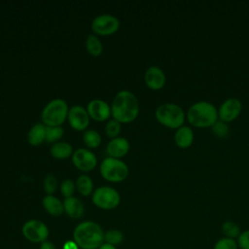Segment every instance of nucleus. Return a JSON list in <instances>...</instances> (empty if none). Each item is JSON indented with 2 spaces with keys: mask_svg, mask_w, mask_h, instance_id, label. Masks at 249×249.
<instances>
[{
  "mask_svg": "<svg viewBox=\"0 0 249 249\" xmlns=\"http://www.w3.org/2000/svg\"><path fill=\"white\" fill-rule=\"evenodd\" d=\"M138 114L139 103L134 93L124 89L115 95L111 105V116L114 120L121 124H127L133 122Z\"/></svg>",
  "mask_w": 249,
  "mask_h": 249,
  "instance_id": "1",
  "label": "nucleus"
},
{
  "mask_svg": "<svg viewBox=\"0 0 249 249\" xmlns=\"http://www.w3.org/2000/svg\"><path fill=\"white\" fill-rule=\"evenodd\" d=\"M73 240L80 249H98L104 243V231L93 221H83L73 231Z\"/></svg>",
  "mask_w": 249,
  "mask_h": 249,
  "instance_id": "2",
  "label": "nucleus"
},
{
  "mask_svg": "<svg viewBox=\"0 0 249 249\" xmlns=\"http://www.w3.org/2000/svg\"><path fill=\"white\" fill-rule=\"evenodd\" d=\"M187 120L196 127H211L219 120L218 109L209 101H196L188 109Z\"/></svg>",
  "mask_w": 249,
  "mask_h": 249,
  "instance_id": "3",
  "label": "nucleus"
},
{
  "mask_svg": "<svg viewBox=\"0 0 249 249\" xmlns=\"http://www.w3.org/2000/svg\"><path fill=\"white\" fill-rule=\"evenodd\" d=\"M157 121L168 128H179L184 125L186 115L181 106L175 103H163L155 112Z\"/></svg>",
  "mask_w": 249,
  "mask_h": 249,
  "instance_id": "4",
  "label": "nucleus"
},
{
  "mask_svg": "<svg viewBox=\"0 0 249 249\" xmlns=\"http://www.w3.org/2000/svg\"><path fill=\"white\" fill-rule=\"evenodd\" d=\"M68 105L64 99L54 98L43 109L41 119L46 126H61L68 116Z\"/></svg>",
  "mask_w": 249,
  "mask_h": 249,
  "instance_id": "5",
  "label": "nucleus"
},
{
  "mask_svg": "<svg viewBox=\"0 0 249 249\" xmlns=\"http://www.w3.org/2000/svg\"><path fill=\"white\" fill-rule=\"evenodd\" d=\"M100 175L103 179L112 183H119L128 176V166L121 159L107 157L99 165Z\"/></svg>",
  "mask_w": 249,
  "mask_h": 249,
  "instance_id": "6",
  "label": "nucleus"
},
{
  "mask_svg": "<svg viewBox=\"0 0 249 249\" xmlns=\"http://www.w3.org/2000/svg\"><path fill=\"white\" fill-rule=\"evenodd\" d=\"M92 203L104 210H111L116 208L121 201L119 192L109 186H100L95 189L91 195Z\"/></svg>",
  "mask_w": 249,
  "mask_h": 249,
  "instance_id": "7",
  "label": "nucleus"
},
{
  "mask_svg": "<svg viewBox=\"0 0 249 249\" xmlns=\"http://www.w3.org/2000/svg\"><path fill=\"white\" fill-rule=\"evenodd\" d=\"M22 235L25 239L33 243H42L48 240L50 231L47 225L37 219L27 220L21 228Z\"/></svg>",
  "mask_w": 249,
  "mask_h": 249,
  "instance_id": "8",
  "label": "nucleus"
},
{
  "mask_svg": "<svg viewBox=\"0 0 249 249\" xmlns=\"http://www.w3.org/2000/svg\"><path fill=\"white\" fill-rule=\"evenodd\" d=\"M120 27L119 19L112 15H99L91 21V30L94 35L108 36L116 33Z\"/></svg>",
  "mask_w": 249,
  "mask_h": 249,
  "instance_id": "9",
  "label": "nucleus"
},
{
  "mask_svg": "<svg viewBox=\"0 0 249 249\" xmlns=\"http://www.w3.org/2000/svg\"><path fill=\"white\" fill-rule=\"evenodd\" d=\"M74 166L84 172L93 170L97 165V158L93 152L87 148H79L71 157Z\"/></svg>",
  "mask_w": 249,
  "mask_h": 249,
  "instance_id": "10",
  "label": "nucleus"
},
{
  "mask_svg": "<svg viewBox=\"0 0 249 249\" xmlns=\"http://www.w3.org/2000/svg\"><path fill=\"white\" fill-rule=\"evenodd\" d=\"M242 110V103L236 97H229L225 99L218 109L219 120L229 123L235 120Z\"/></svg>",
  "mask_w": 249,
  "mask_h": 249,
  "instance_id": "11",
  "label": "nucleus"
},
{
  "mask_svg": "<svg viewBox=\"0 0 249 249\" xmlns=\"http://www.w3.org/2000/svg\"><path fill=\"white\" fill-rule=\"evenodd\" d=\"M67 120L70 126L77 131L85 130L89 124V116L88 111L81 105H74L69 108Z\"/></svg>",
  "mask_w": 249,
  "mask_h": 249,
  "instance_id": "12",
  "label": "nucleus"
},
{
  "mask_svg": "<svg viewBox=\"0 0 249 249\" xmlns=\"http://www.w3.org/2000/svg\"><path fill=\"white\" fill-rule=\"evenodd\" d=\"M86 109L89 118L97 122H104L111 116V107L102 99H92Z\"/></svg>",
  "mask_w": 249,
  "mask_h": 249,
  "instance_id": "13",
  "label": "nucleus"
},
{
  "mask_svg": "<svg viewBox=\"0 0 249 249\" xmlns=\"http://www.w3.org/2000/svg\"><path fill=\"white\" fill-rule=\"evenodd\" d=\"M144 81L149 89L153 90H158L163 88L166 78L161 68L158 66H150L145 71Z\"/></svg>",
  "mask_w": 249,
  "mask_h": 249,
  "instance_id": "14",
  "label": "nucleus"
},
{
  "mask_svg": "<svg viewBox=\"0 0 249 249\" xmlns=\"http://www.w3.org/2000/svg\"><path fill=\"white\" fill-rule=\"evenodd\" d=\"M129 151V142L124 137H116L111 139L106 147V152L109 157L121 159L124 157Z\"/></svg>",
  "mask_w": 249,
  "mask_h": 249,
  "instance_id": "15",
  "label": "nucleus"
},
{
  "mask_svg": "<svg viewBox=\"0 0 249 249\" xmlns=\"http://www.w3.org/2000/svg\"><path fill=\"white\" fill-rule=\"evenodd\" d=\"M63 207L66 215L72 219H80L85 213V206L83 202L75 196L64 198Z\"/></svg>",
  "mask_w": 249,
  "mask_h": 249,
  "instance_id": "16",
  "label": "nucleus"
},
{
  "mask_svg": "<svg viewBox=\"0 0 249 249\" xmlns=\"http://www.w3.org/2000/svg\"><path fill=\"white\" fill-rule=\"evenodd\" d=\"M195 139L193 129L188 125H182L176 129L174 134V141L179 148H189Z\"/></svg>",
  "mask_w": 249,
  "mask_h": 249,
  "instance_id": "17",
  "label": "nucleus"
},
{
  "mask_svg": "<svg viewBox=\"0 0 249 249\" xmlns=\"http://www.w3.org/2000/svg\"><path fill=\"white\" fill-rule=\"evenodd\" d=\"M44 209L52 216H60L64 213L63 201L53 195H46L42 199Z\"/></svg>",
  "mask_w": 249,
  "mask_h": 249,
  "instance_id": "18",
  "label": "nucleus"
},
{
  "mask_svg": "<svg viewBox=\"0 0 249 249\" xmlns=\"http://www.w3.org/2000/svg\"><path fill=\"white\" fill-rule=\"evenodd\" d=\"M46 125L42 123L35 124L27 132V142L31 146H39L46 140Z\"/></svg>",
  "mask_w": 249,
  "mask_h": 249,
  "instance_id": "19",
  "label": "nucleus"
},
{
  "mask_svg": "<svg viewBox=\"0 0 249 249\" xmlns=\"http://www.w3.org/2000/svg\"><path fill=\"white\" fill-rule=\"evenodd\" d=\"M73 153H74V150L72 145L63 141H58L53 144V146L50 149L51 156L56 160L68 159L72 157Z\"/></svg>",
  "mask_w": 249,
  "mask_h": 249,
  "instance_id": "20",
  "label": "nucleus"
},
{
  "mask_svg": "<svg viewBox=\"0 0 249 249\" xmlns=\"http://www.w3.org/2000/svg\"><path fill=\"white\" fill-rule=\"evenodd\" d=\"M75 185H76L77 191L83 196H89V195H92L93 182L89 175L82 174L78 176V178L76 179Z\"/></svg>",
  "mask_w": 249,
  "mask_h": 249,
  "instance_id": "21",
  "label": "nucleus"
},
{
  "mask_svg": "<svg viewBox=\"0 0 249 249\" xmlns=\"http://www.w3.org/2000/svg\"><path fill=\"white\" fill-rule=\"evenodd\" d=\"M86 49L92 56H99L103 52V46L98 37L94 34H89L86 39Z\"/></svg>",
  "mask_w": 249,
  "mask_h": 249,
  "instance_id": "22",
  "label": "nucleus"
},
{
  "mask_svg": "<svg viewBox=\"0 0 249 249\" xmlns=\"http://www.w3.org/2000/svg\"><path fill=\"white\" fill-rule=\"evenodd\" d=\"M101 135L94 129L85 130L83 133L84 144L89 149H95L101 144Z\"/></svg>",
  "mask_w": 249,
  "mask_h": 249,
  "instance_id": "23",
  "label": "nucleus"
},
{
  "mask_svg": "<svg viewBox=\"0 0 249 249\" xmlns=\"http://www.w3.org/2000/svg\"><path fill=\"white\" fill-rule=\"evenodd\" d=\"M222 232L225 237L231 238V239H237L239 234L241 233V230L237 223L233 221H225L221 226Z\"/></svg>",
  "mask_w": 249,
  "mask_h": 249,
  "instance_id": "24",
  "label": "nucleus"
},
{
  "mask_svg": "<svg viewBox=\"0 0 249 249\" xmlns=\"http://www.w3.org/2000/svg\"><path fill=\"white\" fill-rule=\"evenodd\" d=\"M124 233L117 229H111L104 232V242L116 247L124 241Z\"/></svg>",
  "mask_w": 249,
  "mask_h": 249,
  "instance_id": "25",
  "label": "nucleus"
},
{
  "mask_svg": "<svg viewBox=\"0 0 249 249\" xmlns=\"http://www.w3.org/2000/svg\"><path fill=\"white\" fill-rule=\"evenodd\" d=\"M64 130L61 126H47L46 127V142L56 143L62 138Z\"/></svg>",
  "mask_w": 249,
  "mask_h": 249,
  "instance_id": "26",
  "label": "nucleus"
},
{
  "mask_svg": "<svg viewBox=\"0 0 249 249\" xmlns=\"http://www.w3.org/2000/svg\"><path fill=\"white\" fill-rule=\"evenodd\" d=\"M121 129H122L121 123H119L118 121H116L114 119L108 121L107 124H105V127H104L106 135L108 137H110L111 139L118 137L119 133L121 132Z\"/></svg>",
  "mask_w": 249,
  "mask_h": 249,
  "instance_id": "27",
  "label": "nucleus"
},
{
  "mask_svg": "<svg viewBox=\"0 0 249 249\" xmlns=\"http://www.w3.org/2000/svg\"><path fill=\"white\" fill-rule=\"evenodd\" d=\"M212 132L214 133L215 136L219 137V138H225L229 135L230 133V127L229 125L227 124V123L221 121V120H218L212 126Z\"/></svg>",
  "mask_w": 249,
  "mask_h": 249,
  "instance_id": "28",
  "label": "nucleus"
},
{
  "mask_svg": "<svg viewBox=\"0 0 249 249\" xmlns=\"http://www.w3.org/2000/svg\"><path fill=\"white\" fill-rule=\"evenodd\" d=\"M43 189L47 195H53L57 190V180L53 174H48L43 180Z\"/></svg>",
  "mask_w": 249,
  "mask_h": 249,
  "instance_id": "29",
  "label": "nucleus"
},
{
  "mask_svg": "<svg viewBox=\"0 0 249 249\" xmlns=\"http://www.w3.org/2000/svg\"><path fill=\"white\" fill-rule=\"evenodd\" d=\"M213 249H238V246L235 239L224 236L215 242Z\"/></svg>",
  "mask_w": 249,
  "mask_h": 249,
  "instance_id": "30",
  "label": "nucleus"
},
{
  "mask_svg": "<svg viewBox=\"0 0 249 249\" xmlns=\"http://www.w3.org/2000/svg\"><path fill=\"white\" fill-rule=\"evenodd\" d=\"M75 189H76V185L74 181L71 179H64L60 184V192L65 198L73 196Z\"/></svg>",
  "mask_w": 249,
  "mask_h": 249,
  "instance_id": "31",
  "label": "nucleus"
},
{
  "mask_svg": "<svg viewBox=\"0 0 249 249\" xmlns=\"http://www.w3.org/2000/svg\"><path fill=\"white\" fill-rule=\"evenodd\" d=\"M236 242L239 249H249V230L241 231L236 239Z\"/></svg>",
  "mask_w": 249,
  "mask_h": 249,
  "instance_id": "32",
  "label": "nucleus"
},
{
  "mask_svg": "<svg viewBox=\"0 0 249 249\" xmlns=\"http://www.w3.org/2000/svg\"><path fill=\"white\" fill-rule=\"evenodd\" d=\"M39 249H56V247L53 242L50 240H45L42 243H40Z\"/></svg>",
  "mask_w": 249,
  "mask_h": 249,
  "instance_id": "33",
  "label": "nucleus"
},
{
  "mask_svg": "<svg viewBox=\"0 0 249 249\" xmlns=\"http://www.w3.org/2000/svg\"><path fill=\"white\" fill-rule=\"evenodd\" d=\"M63 249H80L74 240H68L63 244Z\"/></svg>",
  "mask_w": 249,
  "mask_h": 249,
  "instance_id": "34",
  "label": "nucleus"
},
{
  "mask_svg": "<svg viewBox=\"0 0 249 249\" xmlns=\"http://www.w3.org/2000/svg\"><path fill=\"white\" fill-rule=\"evenodd\" d=\"M98 249H117V247L116 246H113V245H110V244H108V243H103Z\"/></svg>",
  "mask_w": 249,
  "mask_h": 249,
  "instance_id": "35",
  "label": "nucleus"
}]
</instances>
